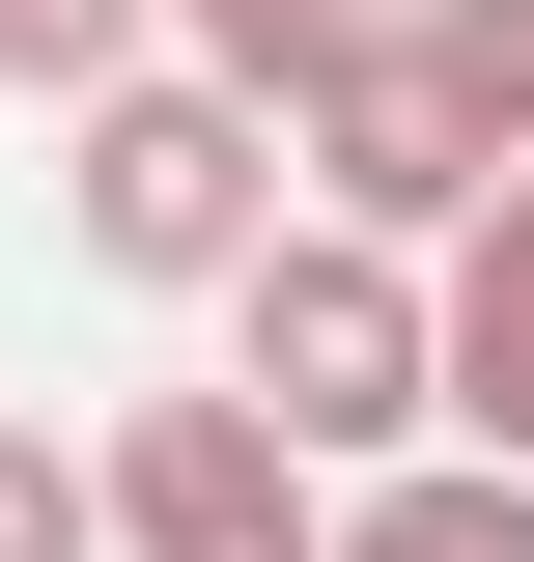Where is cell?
<instances>
[{"label":"cell","instance_id":"1","mask_svg":"<svg viewBox=\"0 0 534 562\" xmlns=\"http://www.w3.org/2000/svg\"><path fill=\"white\" fill-rule=\"evenodd\" d=\"M225 394H254L310 479L450 450V394H422V254H366V225H310V198H281L254 254H225Z\"/></svg>","mask_w":534,"mask_h":562},{"label":"cell","instance_id":"2","mask_svg":"<svg viewBox=\"0 0 534 562\" xmlns=\"http://www.w3.org/2000/svg\"><path fill=\"white\" fill-rule=\"evenodd\" d=\"M281 225V113L254 85H198V57H113L57 113V254L85 281H141V310H225V254Z\"/></svg>","mask_w":534,"mask_h":562},{"label":"cell","instance_id":"3","mask_svg":"<svg viewBox=\"0 0 534 562\" xmlns=\"http://www.w3.org/2000/svg\"><path fill=\"white\" fill-rule=\"evenodd\" d=\"M85 506H113V562H310V535H337V479L281 450L254 394H225V366L85 422Z\"/></svg>","mask_w":534,"mask_h":562},{"label":"cell","instance_id":"4","mask_svg":"<svg viewBox=\"0 0 534 562\" xmlns=\"http://www.w3.org/2000/svg\"><path fill=\"white\" fill-rule=\"evenodd\" d=\"M478 169H507V140L450 113V57H422V29H366V57H310V85H281V198H310V225H366V254H450V225H478Z\"/></svg>","mask_w":534,"mask_h":562},{"label":"cell","instance_id":"5","mask_svg":"<svg viewBox=\"0 0 534 562\" xmlns=\"http://www.w3.org/2000/svg\"><path fill=\"white\" fill-rule=\"evenodd\" d=\"M422 394H450V450H507V479H534V140L478 169L450 254H422Z\"/></svg>","mask_w":534,"mask_h":562},{"label":"cell","instance_id":"6","mask_svg":"<svg viewBox=\"0 0 534 562\" xmlns=\"http://www.w3.org/2000/svg\"><path fill=\"white\" fill-rule=\"evenodd\" d=\"M310 562H534V479L507 450H394V479H337Z\"/></svg>","mask_w":534,"mask_h":562},{"label":"cell","instance_id":"7","mask_svg":"<svg viewBox=\"0 0 534 562\" xmlns=\"http://www.w3.org/2000/svg\"><path fill=\"white\" fill-rule=\"evenodd\" d=\"M141 29H169L198 85H254V113H281L310 57H366V29H422V0H141Z\"/></svg>","mask_w":534,"mask_h":562},{"label":"cell","instance_id":"8","mask_svg":"<svg viewBox=\"0 0 534 562\" xmlns=\"http://www.w3.org/2000/svg\"><path fill=\"white\" fill-rule=\"evenodd\" d=\"M113 57H169L141 0H0V85H29V113H85V85H113Z\"/></svg>","mask_w":534,"mask_h":562},{"label":"cell","instance_id":"9","mask_svg":"<svg viewBox=\"0 0 534 562\" xmlns=\"http://www.w3.org/2000/svg\"><path fill=\"white\" fill-rule=\"evenodd\" d=\"M0 562H113V506H85L57 422H0Z\"/></svg>","mask_w":534,"mask_h":562},{"label":"cell","instance_id":"10","mask_svg":"<svg viewBox=\"0 0 534 562\" xmlns=\"http://www.w3.org/2000/svg\"><path fill=\"white\" fill-rule=\"evenodd\" d=\"M422 57H450L478 140H534V0H422Z\"/></svg>","mask_w":534,"mask_h":562}]
</instances>
